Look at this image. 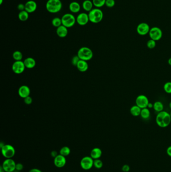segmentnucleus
<instances>
[{
    "label": "nucleus",
    "mask_w": 171,
    "mask_h": 172,
    "mask_svg": "<svg viewBox=\"0 0 171 172\" xmlns=\"http://www.w3.org/2000/svg\"><path fill=\"white\" fill-rule=\"evenodd\" d=\"M157 124L161 128H166L170 124L171 117L170 114L165 111L158 113L156 118Z\"/></svg>",
    "instance_id": "1"
},
{
    "label": "nucleus",
    "mask_w": 171,
    "mask_h": 172,
    "mask_svg": "<svg viewBox=\"0 0 171 172\" xmlns=\"http://www.w3.org/2000/svg\"><path fill=\"white\" fill-rule=\"evenodd\" d=\"M62 8V4L60 0H48L46 4V10L50 13H58Z\"/></svg>",
    "instance_id": "2"
},
{
    "label": "nucleus",
    "mask_w": 171,
    "mask_h": 172,
    "mask_svg": "<svg viewBox=\"0 0 171 172\" xmlns=\"http://www.w3.org/2000/svg\"><path fill=\"white\" fill-rule=\"evenodd\" d=\"M88 17L90 21L93 23H98L102 21L103 18V13L99 8H93L88 12Z\"/></svg>",
    "instance_id": "3"
},
{
    "label": "nucleus",
    "mask_w": 171,
    "mask_h": 172,
    "mask_svg": "<svg viewBox=\"0 0 171 172\" xmlns=\"http://www.w3.org/2000/svg\"><path fill=\"white\" fill-rule=\"evenodd\" d=\"M77 55L81 60L88 61L92 59L93 53L92 50L90 48L82 47L79 49Z\"/></svg>",
    "instance_id": "4"
},
{
    "label": "nucleus",
    "mask_w": 171,
    "mask_h": 172,
    "mask_svg": "<svg viewBox=\"0 0 171 172\" xmlns=\"http://www.w3.org/2000/svg\"><path fill=\"white\" fill-rule=\"evenodd\" d=\"M62 24L67 28L73 26L76 22V18L72 14L66 13L61 18Z\"/></svg>",
    "instance_id": "5"
},
{
    "label": "nucleus",
    "mask_w": 171,
    "mask_h": 172,
    "mask_svg": "<svg viewBox=\"0 0 171 172\" xmlns=\"http://www.w3.org/2000/svg\"><path fill=\"white\" fill-rule=\"evenodd\" d=\"M1 149L2 155L6 159H12L15 155V149L10 144H5Z\"/></svg>",
    "instance_id": "6"
},
{
    "label": "nucleus",
    "mask_w": 171,
    "mask_h": 172,
    "mask_svg": "<svg viewBox=\"0 0 171 172\" xmlns=\"http://www.w3.org/2000/svg\"><path fill=\"white\" fill-rule=\"evenodd\" d=\"M148 34L150 39L157 41L162 38L163 32L162 30L158 27H153L150 28Z\"/></svg>",
    "instance_id": "7"
},
{
    "label": "nucleus",
    "mask_w": 171,
    "mask_h": 172,
    "mask_svg": "<svg viewBox=\"0 0 171 172\" xmlns=\"http://www.w3.org/2000/svg\"><path fill=\"white\" fill-rule=\"evenodd\" d=\"M15 162L12 159H6L3 162L2 167L5 172H13L16 170Z\"/></svg>",
    "instance_id": "8"
},
{
    "label": "nucleus",
    "mask_w": 171,
    "mask_h": 172,
    "mask_svg": "<svg viewBox=\"0 0 171 172\" xmlns=\"http://www.w3.org/2000/svg\"><path fill=\"white\" fill-rule=\"evenodd\" d=\"M93 162L94 160L90 156H86L80 161V166L84 170H89L93 166Z\"/></svg>",
    "instance_id": "9"
},
{
    "label": "nucleus",
    "mask_w": 171,
    "mask_h": 172,
    "mask_svg": "<svg viewBox=\"0 0 171 172\" xmlns=\"http://www.w3.org/2000/svg\"><path fill=\"white\" fill-rule=\"evenodd\" d=\"M149 103L148 97L144 95H140L135 99V105L139 106L141 109L147 108Z\"/></svg>",
    "instance_id": "10"
},
{
    "label": "nucleus",
    "mask_w": 171,
    "mask_h": 172,
    "mask_svg": "<svg viewBox=\"0 0 171 172\" xmlns=\"http://www.w3.org/2000/svg\"><path fill=\"white\" fill-rule=\"evenodd\" d=\"M26 67L24 61H16L12 65V70L16 74H21L24 72Z\"/></svg>",
    "instance_id": "11"
},
{
    "label": "nucleus",
    "mask_w": 171,
    "mask_h": 172,
    "mask_svg": "<svg viewBox=\"0 0 171 172\" xmlns=\"http://www.w3.org/2000/svg\"><path fill=\"white\" fill-rule=\"evenodd\" d=\"M150 27L149 26L148 24L146 23H140L137 27V32L139 35L142 36H144L148 33L150 30Z\"/></svg>",
    "instance_id": "12"
},
{
    "label": "nucleus",
    "mask_w": 171,
    "mask_h": 172,
    "mask_svg": "<svg viewBox=\"0 0 171 172\" xmlns=\"http://www.w3.org/2000/svg\"><path fill=\"white\" fill-rule=\"evenodd\" d=\"M90 21L88 14L81 13L76 17V22L80 26H84Z\"/></svg>",
    "instance_id": "13"
},
{
    "label": "nucleus",
    "mask_w": 171,
    "mask_h": 172,
    "mask_svg": "<svg viewBox=\"0 0 171 172\" xmlns=\"http://www.w3.org/2000/svg\"><path fill=\"white\" fill-rule=\"evenodd\" d=\"M66 163V159L65 157L61 155L60 154L58 155L56 157H54V164L55 166L58 168H61L65 166Z\"/></svg>",
    "instance_id": "14"
},
{
    "label": "nucleus",
    "mask_w": 171,
    "mask_h": 172,
    "mask_svg": "<svg viewBox=\"0 0 171 172\" xmlns=\"http://www.w3.org/2000/svg\"><path fill=\"white\" fill-rule=\"evenodd\" d=\"M25 11L29 13H32L34 12L37 8V4L36 2L33 0H29L25 4Z\"/></svg>",
    "instance_id": "15"
},
{
    "label": "nucleus",
    "mask_w": 171,
    "mask_h": 172,
    "mask_svg": "<svg viewBox=\"0 0 171 172\" xmlns=\"http://www.w3.org/2000/svg\"><path fill=\"white\" fill-rule=\"evenodd\" d=\"M18 94H19V96L21 98H25L27 97L30 96V89L27 86H22L19 88V90H18Z\"/></svg>",
    "instance_id": "16"
},
{
    "label": "nucleus",
    "mask_w": 171,
    "mask_h": 172,
    "mask_svg": "<svg viewBox=\"0 0 171 172\" xmlns=\"http://www.w3.org/2000/svg\"><path fill=\"white\" fill-rule=\"evenodd\" d=\"M68 33V28L63 26V25L58 27L56 29V34L60 38H64L67 35Z\"/></svg>",
    "instance_id": "17"
},
{
    "label": "nucleus",
    "mask_w": 171,
    "mask_h": 172,
    "mask_svg": "<svg viewBox=\"0 0 171 172\" xmlns=\"http://www.w3.org/2000/svg\"><path fill=\"white\" fill-rule=\"evenodd\" d=\"M69 9L72 13H77L80 11L81 6L78 2H72L69 4Z\"/></svg>",
    "instance_id": "18"
},
{
    "label": "nucleus",
    "mask_w": 171,
    "mask_h": 172,
    "mask_svg": "<svg viewBox=\"0 0 171 172\" xmlns=\"http://www.w3.org/2000/svg\"><path fill=\"white\" fill-rule=\"evenodd\" d=\"M102 151L101 149L98 148H95L92 149V151L90 153V157L93 159V160H96V159H99V158L101 157L102 155Z\"/></svg>",
    "instance_id": "19"
},
{
    "label": "nucleus",
    "mask_w": 171,
    "mask_h": 172,
    "mask_svg": "<svg viewBox=\"0 0 171 172\" xmlns=\"http://www.w3.org/2000/svg\"><path fill=\"white\" fill-rule=\"evenodd\" d=\"M26 68H33L36 66V62L34 59L32 57H27L24 61Z\"/></svg>",
    "instance_id": "20"
},
{
    "label": "nucleus",
    "mask_w": 171,
    "mask_h": 172,
    "mask_svg": "<svg viewBox=\"0 0 171 172\" xmlns=\"http://www.w3.org/2000/svg\"><path fill=\"white\" fill-rule=\"evenodd\" d=\"M76 67L79 71L81 72H85L88 70V64L86 61L80 59Z\"/></svg>",
    "instance_id": "21"
},
{
    "label": "nucleus",
    "mask_w": 171,
    "mask_h": 172,
    "mask_svg": "<svg viewBox=\"0 0 171 172\" xmlns=\"http://www.w3.org/2000/svg\"><path fill=\"white\" fill-rule=\"evenodd\" d=\"M93 2L90 0H85L82 5V7L84 10L88 12H90L93 9Z\"/></svg>",
    "instance_id": "22"
},
{
    "label": "nucleus",
    "mask_w": 171,
    "mask_h": 172,
    "mask_svg": "<svg viewBox=\"0 0 171 172\" xmlns=\"http://www.w3.org/2000/svg\"><path fill=\"white\" fill-rule=\"evenodd\" d=\"M141 110L142 109L140 107L137 106V105H135L131 106V108H130V113L131 114V115L135 117H137L140 116Z\"/></svg>",
    "instance_id": "23"
},
{
    "label": "nucleus",
    "mask_w": 171,
    "mask_h": 172,
    "mask_svg": "<svg viewBox=\"0 0 171 172\" xmlns=\"http://www.w3.org/2000/svg\"><path fill=\"white\" fill-rule=\"evenodd\" d=\"M29 17V13L25 10L20 12L18 14L19 20L23 22L27 21Z\"/></svg>",
    "instance_id": "24"
},
{
    "label": "nucleus",
    "mask_w": 171,
    "mask_h": 172,
    "mask_svg": "<svg viewBox=\"0 0 171 172\" xmlns=\"http://www.w3.org/2000/svg\"><path fill=\"white\" fill-rule=\"evenodd\" d=\"M140 116L143 119H148L150 116V112L149 109L148 108L142 109Z\"/></svg>",
    "instance_id": "25"
},
{
    "label": "nucleus",
    "mask_w": 171,
    "mask_h": 172,
    "mask_svg": "<svg viewBox=\"0 0 171 172\" xmlns=\"http://www.w3.org/2000/svg\"><path fill=\"white\" fill-rule=\"evenodd\" d=\"M153 108L158 113L163 111V104L161 101H156L154 103Z\"/></svg>",
    "instance_id": "26"
},
{
    "label": "nucleus",
    "mask_w": 171,
    "mask_h": 172,
    "mask_svg": "<svg viewBox=\"0 0 171 172\" xmlns=\"http://www.w3.org/2000/svg\"><path fill=\"white\" fill-rule=\"evenodd\" d=\"M70 152L71 151L70 148L68 147V146H65L62 147L59 151L60 154L61 155H63L64 157H67V156L69 155L70 153Z\"/></svg>",
    "instance_id": "27"
},
{
    "label": "nucleus",
    "mask_w": 171,
    "mask_h": 172,
    "mask_svg": "<svg viewBox=\"0 0 171 172\" xmlns=\"http://www.w3.org/2000/svg\"><path fill=\"white\" fill-rule=\"evenodd\" d=\"M93 5L96 8H99L102 7L105 5L106 0H92Z\"/></svg>",
    "instance_id": "28"
},
{
    "label": "nucleus",
    "mask_w": 171,
    "mask_h": 172,
    "mask_svg": "<svg viewBox=\"0 0 171 172\" xmlns=\"http://www.w3.org/2000/svg\"><path fill=\"white\" fill-rule=\"evenodd\" d=\"M52 24L54 27L56 28L62 25L61 18H60L59 17H55L52 20Z\"/></svg>",
    "instance_id": "29"
},
{
    "label": "nucleus",
    "mask_w": 171,
    "mask_h": 172,
    "mask_svg": "<svg viewBox=\"0 0 171 172\" xmlns=\"http://www.w3.org/2000/svg\"><path fill=\"white\" fill-rule=\"evenodd\" d=\"M13 57L16 61H21L23 58V55L21 51L17 50L13 54Z\"/></svg>",
    "instance_id": "30"
},
{
    "label": "nucleus",
    "mask_w": 171,
    "mask_h": 172,
    "mask_svg": "<svg viewBox=\"0 0 171 172\" xmlns=\"http://www.w3.org/2000/svg\"><path fill=\"white\" fill-rule=\"evenodd\" d=\"M163 90L166 93L171 94V82H168L164 84Z\"/></svg>",
    "instance_id": "31"
},
{
    "label": "nucleus",
    "mask_w": 171,
    "mask_h": 172,
    "mask_svg": "<svg viewBox=\"0 0 171 172\" xmlns=\"http://www.w3.org/2000/svg\"><path fill=\"white\" fill-rule=\"evenodd\" d=\"M93 166H94L95 168L98 169H101L103 166V162L100 159L94 160Z\"/></svg>",
    "instance_id": "32"
},
{
    "label": "nucleus",
    "mask_w": 171,
    "mask_h": 172,
    "mask_svg": "<svg viewBox=\"0 0 171 172\" xmlns=\"http://www.w3.org/2000/svg\"><path fill=\"white\" fill-rule=\"evenodd\" d=\"M146 46L149 49H154V48L156 47V41L154 40L150 39L147 42Z\"/></svg>",
    "instance_id": "33"
},
{
    "label": "nucleus",
    "mask_w": 171,
    "mask_h": 172,
    "mask_svg": "<svg viewBox=\"0 0 171 172\" xmlns=\"http://www.w3.org/2000/svg\"><path fill=\"white\" fill-rule=\"evenodd\" d=\"M116 4V2L114 0H106L105 2V6L108 8H112L114 7Z\"/></svg>",
    "instance_id": "34"
},
{
    "label": "nucleus",
    "mask_w": 171,
    "mask_h": 172,
    "mask_svg": "<svg viewBox=\"0 0 171 172\" xmlns=\"http://www.w3.org/2000/svg\"><path fill=\"white\" fill-rule=\"evenodd\" d=\"M80 59H79V57H78V55H76V56H74V57H72V64L73 66H76L78 64V63H79V61H80Z\"/></svg>",
    "instance_id": "35"
},
{
    "label": "nucleus",
    "mask_w": 171,
    "mask_h": 172,
    "mask_svg": "<svg viewBox=\"0 0 171 172\" xmlns=\"http://www.w3.org/2000/svg\"><path fill=\"white\" fill-rule=\"evenodd\" d=\"M32 98L30 96L24 98V102H25V104H27V105H30L31 104H32Z\"/></svg>",
    "instance_id": "36"
},
{
    "label": "nucleus",
    "mask_w": 171,
    "mask_h": 172,
    "mask_svg": "<svg viewBox=\"0 0 171 172\" xmlns=\"http://www.w3.org/2000/svg\"><path fill=\"white\" fill-rule=\"evenodd\" d=\"M122 170L124 172H129L130 170V166L128 164H124V166H122Z\"/></svg>",
    "instance_id": "37"
},
{
    "label": "nucleus",
    "mask_w": 171,
    "mask_h": 172,
    "mask_svg": "<svg viewBox=\"0 0 171 172\" xmlns=\"http://www.w3.org/2000/svg\"><path fill=\"white\" fill-rule=\"evenodd\" d=\"M23 168H24V166H23L22 164H21V163H17V164H16V170L20 171H22L23 170Z\"/></svg>",
    "instance_id": "38"
},
{
    "label": "nucleus",
    "mask_w": 171,
    "mask_h": 172,
    "mask_svg": "<svg viewBox=\"0 0 171 172\" xmlns=\"http://www.w3.org/2000/svg\"><path fill=\"white\" fill-rule=\"evenodd\" d=\"M18 9L19 10L20 12L25 10V4H22V3L19 4L18 6Z\"/></svg>",
    "instance_id": "39"
},
{
    "label": "nucleus",
    "mask_w": 171,
    "mask_h": 172,
    "mask_svg": "<svg viewBox=\"0 0 171 172\" xmlns=\"http://www.w3.org/2000/svg\"><path fill=\"white\" fill-rule=\"evenodd\" d=\"M167 153L169 157H171V146H169L167 149Z\"/></svg>",
    "instance_id": "40"
},
{
    "label": "nucleus",
    "mask_w": 171,
    "mask_h": 172,
    "mask_svg": "<svg viewBox=\"0 0 171 172\" xmlns=\"http://www.w3.org/2000/svg\"><path fill=\"white\" fill-rule=\"evenodd\" d=\"M57 155H58V153H57V151H51V155L52 157H53L54 158V157H56Z\"/></svg>",
    "instance_id": "41"
},
{
    "label": "nucleus",
    "mask_w": 171,
    "mask_h": 172,
    "mask_svg": "<svg viewBox=\"0 0 171 172\" xmlns=\"http://www.w3.org/2000/svg\"><path fill=\"white\" fill-rule=\"evenodd\" d=\"M29 172H42L39 169H31L29 171Z\"/></svg>",
    "instance_id": "42"
},
{
    "label": "nucleus",
    "mask_w": 171,
    "mask_h": 172,
    "mask_svg": "<svg viewBox=\"0 0 171 172\" xmlns=\"http://www.w3.org/2000/svg\"><path fill=\"white\" fill-rule=\"evenodd\" d=\"M153 106H154V104H153L152 103H149L148 104V107L147 108H153Z\"/></svg>",
    "instance_id": "43"
},
{
    "label": "nucleus",
    "mask_w": 171,
    "mask_h": 172,
    "mask_svg": "<svg viewBox=\"0 0 171 172\" xmlns=\"http://www.w3.org/2000/svg\"><path fill=\"white\" fill-rule=\"evenodd\" d=\"M0 172H5V171L4 170V169L2 168V166H1V167H0Z\"/></svg>",
    "instance_id": "44"
},
{
    "label": "nucleus",
    "mask_w": 171,
    "mask_h": 172,
    "mask_svg": "<svg viewBox=\"0 0 171 172\" xmlns=\"http://www.w3.org/2000/svg\"><path fill=\"white\" fill-rule=\"evenodd\" d=\"M168 64H169L170 66H171V57H170L169 60H168Z\"/></svg>",
    "instance_id": "45"
},
{
    "label": "nucleus",
    "mask_w": 171,
    "mask_h": 172,
    "mask_svg": "<svg viewBox=\"0 0 171 172\" xmlns=\"http://www.w3.org/2000/svg\"><path fill=\"white\" fill-rule=\"evenodd\" d=\"M4 145H5V144H3V142H1V144H0V148H1H1H2V147H3V146H4Z\"/></svg>",
    "instance_id": "46"
},
{
    "label": "nucleus",
    "mask_w": 171,
    "mask_h": 172,
    "mask_svg": "<svg viewBox=\"0 0 171 172\" xmlns=\"http://www.w3.org/2000/svg\"><path fill=\"white\" fill-rule=\"evenodd\" d=\"M169 107H170V109H171V102H170V103H169Z\"/></svg>",
    "instance_id": "47"
},
{
    "label": "nucleus",
    "mask_w": 171,
    "mask_h": 172,
    "mask_svg": "<svg viewBox=\"0 0 171 172\" xmlns=\"http://www.w3.org/2000/svg\"><path fill=\"white\" fill-rule=\"evenodd\" d=\"M3 3V0H0V4H2Z\"/></svg>",
    "instance_id": "48"
},
{
    "label": "nucleus",
    "mask_w": 171,
    "mask_h": 172,
    "mask_svg": "<svg viewBox=\"0 0 171 172\" xmlns=\"http://www.w3.org/2000/svg\"><path fill=\"white\" fill-rule=\"evenodd\" d=\"M170 115H171V112H170Z\"/></svg>",
    "instance_id": "49"
},
{
    "label": "nucleus",
    "mask_w": 171,
    "mask_h": 172,
    "mask_svg": "<svg viewBox=\"0 0 171 172\" xmlns=\"http://www.w3.org/2000/svg\"></svg>",
    "instance_id": "50"
}]
</instances>
